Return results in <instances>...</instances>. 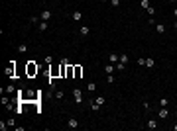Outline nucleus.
<instances>
[{
  "instance_id": "f257e3e1",
  "label": "nucleus",
  "mask_w": 177,
  "mask_h": 131,
  "mask_svg": "<svg viewBox=\"0 0 177 131\" xmlns=\"http://www.w3.org/2000/svg\"><path fill=\"white\" fill-rule=\"evenodd\" d=\"M37 70H40V67L35 65L34 61H28V63H26V74H28V76H35V74H37Z\"/></svg>"
},
{
  "instance_id": "f03ea898",
  "label": "nucleus",
  "mask_w": 177,
  "mask_h": 131,
  "mask_svg": "<svg viewBox=\"0 0 177 131\" xmlns=\"http://www.w3.org/2000/svg\"><path fill=\"white\" fill-rule=\"evenodd\" d=\"M81 94H83V92H81L79 88H75V90H73V98H75V104H83V96H81Z\"/></svg>"
},
{
  "instance_id": "7ed1b4c3",
  "label": "nucleus",
  "mask_w": 177,
  "mask_h": 131,
  "mask_svg": "<svg viewBox=\"0 0 177 131\" xmlns=\"http://www.w3.org/2000/svg\"><path fill=\"white\" fill-rule=\"evenodd\" d=\"M67 127H69V129H77V127H79V121H77L75 118H69L67 119Z\"/></svg>"
},
{
  "instance_id": "20e7f679",
  "label": "nucleus",
  "mask_w": 177,
  "mask_h": 131,
  "mask_svg": "<svg viewBox=\"0 0 177 131\" xmlns=\"http://www.w3.org/2000/svg\"><path fill=\"white\" fill-rule=\"evenodd\" d=\"M40 18H41V22H49V20H51V12H49V10H43V12L40 14Z\"/></svg>"
},
{
  "instance_id": "39448f33",
  "label": "nucleus",
  "mask_w": 177,
  "mask_h": 131,
  "mask_svg": "<svg viewBox=\"0 0 177 131\" xmlns=\"http://www.w3.org/2000/svg\"><path fill=\"white\" fill-rule=\"evenodd\" d=\"M157 118H159V119H167V118H169V112H167L165 108H159V112H157Z\"/></svg>"
},
{
  "instance_id": "423d86ee",
  "label": "nucleus",
  "mask_w": 177,
  "mask_h": 131,
  "mask_svg": "<svg viewBox=\"0 0 177 131\" xmlns=\"http://www.w3.org/2000/svg\"><path fill=\"white\" fill-rule=\"evenodd\" d=\"M73 76H75V65L67 63V78H73Z\"/></svg>"
},
{
  "instance_id": "0eeeda50",
  "label": "nucleus",
  "mask_w": 177,
  "mask_h": 131,
  "mask_svg": "<svg viewBox=\"0 0 177 131\" xmlns=\"http://www.w3.org/2000/svg\"><path fill=\"white\" fill-rule=\"evenodd\" d=\"M81 76H83V67L75 65V76H73V78H81Z\"/></svg>"
},
{
  "instance_id": "6e6552de",
  "label": "nucleus",
  "mask_w": 177,
  "mask_h": 131,
  "mask_svg": "<svg viewBox=\"0 0 177 131\" xmlns=\"http://www.w3.org/2000/svg\"><path fill=\"white\" fill-rule=\"evenodd\" d=\"M108 61H110V63H118L120 61V55H116V53H108Z\"/></svg>"
},
{
  "instance_id": "1a4fd4ad",
  "label": "nucleus",
  "mask_w": 177,
  "mask_h": 131,
  "mask_svg": "<svg viewBox=\"0 0 177 131\" xmlns=\"http://www.w3.org/2000/svg\"><path fill=\"white\" fill-rule=\"evenodd\" d=\"M146 127H148V129H157V121H155V119H148Z\"/></svg>"
},
{
  "instance_id": "9d476101",
  "label": "nucleus",
  "mask_w": 177,
  "mask_h": 131,
  "mask_svg": "<svg viewBox=\"0 0 177 131\" xmlns=\"http://www.w3.org/2000/svg\"><path fill=\"white\" fill-rule=\"evenodd\" d=\"M6 74H8L10 78H12V76H14V61H12V63H10V65H8V69H6Z\"/></svg>"
},
{
  "instance_id": "9b49d317",
  "label": "nucleus",
  "mask_w": 177,
  "mask_h": 131,
  "mask_svg": "<svg viewBox=\"0 0 177 131\" xmlns=\"http://www.w3.org/2000/svg\"><path fill=\"white\" fill-rule=\"evenodd\" d=\"M53 76H59V67H53L49 70V78H53Z\"/></svg>"
},
{
  "instance_id": "f8f14e48",
  "label": "nucleus",
  "mask_w": 177,
  "mask_h": 131,
  "mask_svg": "<svg viewBox=\"0 0 177 131\" xmlns=\"http://www.w3.org/2000/svg\"><path fill=\"white\" fill-rule=\"evenodd\" d=\"M71 18H73V20H75V22H79L81 18H83V14H81V12H79V10H75V12L71 14Z\"/></svg>"
},
{
  "instance_id": "ddd939ff",
  "label": "nucleus",
  "mask_w": 177,
  "mask_h": 131,
  "mask_svg": "<svg viewBox=\"0 0 177 131\" xmlns=\"http://www.w3.org/2000/svg\"><path fill=\"white\" fill-rule=\"evenodd\" d=\"M79 33H81V35H83V37H87V35H88V33H91V30H88V27H87V26H83V27H81V30H79Z\"/></svg>"
},
{
  "instance_id": "4468645a",
  "label": "nucleus",
  "mask_w": 177,
  "mask_h": 131,
  "mask_svg": "<svg viewBox=\"0 0 177 131\" xmlns=\"http://www.w3.org/2000/svg\"><path fill=\"white\" fill-rule=\"evenodd\" d=\"M94 102H97L98 106H104L106 104V98L104 96H97V98H94Z\"/></svg>"
},
{
  "instance_id": "2eb2a0df",
  "label": "nucleus",
  "mask_w": 177,
  "mask_h": 131,
  "mask_svg": "<svg viewBox=\"0 0 177 131\" xmlns=\"http://www.w3.org/2000/svg\"><path fill=\"white\" fill-rule=\"evenodd\" d=\"M155 31L157 33H165V26L163 24H155Z\"/></svg>"
},
{
  "instance_id": "dca6fc26",
  "label": "nucleus",
  "mask_w": 177,
  "mask_h": 131,
  "mask_svg": "<svg viewBox=\"0 0 177 131\" xmlns=\"http://www.w3.org/2000/svg\"><path fill=\"white\" fill-rule=\"evenodd\" d=\"M169 106V100L167 98H161V100H159V108H167Z\"/></svg>"
},
{
  "instance_id": "f3484780",
  "label": "nucleus",
  "mask_w": 177,
  "mask_h": 131,
  "mask_svg": "<svg viewBox=\"0 0 177 131\" xmlns=\"http://www.w3.org/2000/svg\"><path fill=\"white\" fill-rule=\"evenodd\" d=\"M104 72L106 74H112V72H114V65H106L104 67Z\"/></svg>"
},
{
  "instance_id": "a211bd4d",
  "label": "nucleus",
  "mask_w": 177,
  "mask_h": 131,
  "mask_svg": "<svg viewBox=\"0 0 177 131\" xmlns=\"http://www.w3.org/2000/svg\"><path fill=\"white\" fill-rule=\"evenodd\" d=\"M154 65H155V61H154L151 57H148V59H146V67H148V69H151Z\"/></svg>"
},
{
  "instance_id": "6ab92c4d",
  "label": "nucleus",
  "mask_w": 177,
  "mask_h": 131,
  "mask_svg": "<svg viewBox=\"0 0 177 131\" xmlns=\"http://www.w3.org/2000/svg\"><path fill=\"white\" fill-rule=\"evenodd\" d=\"M140 6L144 10H148V8H150V0H140Z\"/></svg>"
},
{
  "instance_id": "aec40b11",
  "label": "nucleus",
  "mask_w": 177,
  "mask_h": 131,
  "mask_svg": "<svg viewBox=\"0 0 177 131\" xmlns=\"http://www.w3.org/2000/svg\"><path fill=\"white\" fill-rule=\"evenodd\" d=\"M37 26H40V31H47V22H40V24H37Z\"/></svg>"
},
{
  "instance_id": "412c9836",
  "label": "nucleus",
  "mask_w": 177,
  "mask_h": 131,
  "mask_svg": "<svg viewBox=\"0 0 177 131\" xmlns=\"http://www.w3.org/2000/svg\"><path fill=\"white\" fill-rule=\"evenodd\" d=\"M87 90L88 92H94V90H97V84H94V82H88L87 84Z\"/></svg>"
},
{
  "instance_id": "4be33fe9",
  "label": "nucleus",
  "mask_w": 177,
  "mask_h": 131,
  "mask_svg": "<svg viewBox=\"0 0 177 131\" xmlns=\"http://www.w3.org/2000/svg\"><path fill=\"white\" fill-rule=\"evenodd\" d=\"M98 108H100V106H98L94 100H91V110H93V112H98Z\"/></svg>"
},
{
  "instance_id": "5701e85b",
  "label": "nucleus",
  "mask_w": 177,
  "mask_h": 131,
  "mask_svg": "<svg viewBox=\"0 0 177 131\" xmlns=\"http://www.w3.org/2000/svg\"><path fill=\"white\" fill-rule=\"evenodd\" d=\"M114 74H106V82H108V84H114Z\"/></svg>"
},
{
  "instance_id": "b1692460",
  "label": "nucleus",
  "mask_w": 177,
  "mask_h": 131,
  "mask_svg": "<svg viewBox=\"0 0 177 131\" xmlns=\"http://www.w3.org/2000/svg\"><path fill=\"white\" fill-rule=\"evenodd\" d=\"M118 63H124V65H126V63H128V55H126V53H122V55H120V61Z\"/></svg>"
},
{
  "instance_id": "393cba45",
  "label": "nucleus",
  "mask_w": 177,
  "mask_h": 131,
  "mask_svg": "<svg viewBox=\"0 0 177 131\" xmlns=\"http://www.w3.org/2000/svg\"><path fill=\"white\" fill-rule=\"evenodd\" d=\"M40 20H41L40 16H31V18H30V22H31V24H40Z\"/></svg>"
},
{
  "instance_id": "a878e982",
  "label": "nucleus",
  "mask_w": 177,
  "mask_h": 131,
  "mask_svg": "<svg viewBox=\"0 0 177 131\" xmlns=\"http://www.w3.org/2000/svg\"><path fill=\"white\" fill-rule=\"evenodd\" d=\"M55 98H57V100H61V98H63V92H61V90H55Z\"/></svg>"
},
{
  "instance_id": "bb28decb",
  "label": "nucleus",
  "mask_w": 177,
  "mask_h": 131,
  "mask_svg": "<svg viewBox=\"0 0 177 131\" xmlns=\"http://www.w3.org/2000/svg\"><path fill=\"white\" fill-rule=\"evenodd\" d=\"M116 69H118V70H124V69H126V65H124V63H116Z\"/></svg>"
},
{
  "instance_id": "cd10ccee",
  "label": "nucleus",
  "mask_w": 177,
  "mask_h": 131,
  "mask_svg": "<svg viewBox=\"0 0 177 131\" xmlns=\"http://www.w3.org/2000/svg\"><path fill=\"white\" fill-rule=\"evenodd\" d=\"M110 4L114 6V8H118V6H120V0H110Z\"/></svg>"
},
{
  "instance_id": "c85d7f7f",
  "label": "nucleus",
  "mask_w": 177,
  "mask_h": 131,
  "mask_svg": "<svg viewBox=\"0 0 177 131\" xmlns=\"http://www.w3.org/2000/svg\"><path fill=\"white\" fill-rule=\"evenodd\" d=\"M18 51H20V53H26L28 47H26V45H20V47H18Z\"/></svg>"
},
{
  "instance_id": "c756f323",
  "label": "nucleus",
  "mask_w": 177,
  "mask_h": 131,
  "mask_svg": "<svg viewBox=\"0 0 177 131\" xmlns=\"http://www.w3.org/2000/svg\"><path fill=\"white\" fill-rule=\"evenodd\" d=\"M138 65H140V67H146V59H138Z\"/></svg>"
},
{
  "instance_id": "7c9ffc66",
  "label": "nucleus",
  "mask_w": 177,
  "mask_h": 131,
  "mask_svg": "<svg viewBox=\"0 0 177 131\" xmlns=\"http://www.w3.org/2000/svg\"><path fill=\"white\" fill-rule=\"evenodd\" d=\"M148 14H150V16H154V14H155V8H151V6H150V8H148Z\"/></svg>"
},
{
  "instance_id": "2f4dec72",
  "label": "nucleus",
  "mask_w": 177,
  "mask_h": 131,
  "mask_svg": "<svg viewBox=\"0 0 177 131\" xmlns=\"http://www.w3.org/2000/svg\"><path fill=\"white\" fill-rule=\"evenodd\" d=\"M173 131H177V121H175V123H173Z\"/></svg>"
},
{
  "instance_id": "473e14b6",
  "label": "nucleus",
  "mask_w": 177,
  "mask_h": 131,
  "mask_svg": "<svg viewBox=\"0 0 177 131\" xmlns=\"http://www.w3.org/2000/svg\"><path fill=\"white\" fill-rule=\"evenodd\" d=\"M173 16H177V8H175V10H173Z\"/></svg>"
},
{
  "instance_id": "72a5a7b5",
  "label": "nucleus",
  "mask_w": 177,
  "mask_h": 131,
  "mask_svg": "<svg viewBox=\"0 0 177 131\" xmlns=\"http://www.w3.org/2000/svg\"><path fill=\"white\" fill-rule=\"evenodd\" d=\"M173 27H175V30H177V20H175V24H173Z\"/></svg>"
},
{
  "instance_id": "f704fd0d",
  "label": "nucleus",
  "mask_w": 177,
  "mask_h": 131,
  "mask_svg": "<svg viewBox=\"0 0 177 131\" xmlns=\"http://www.w3.org/2000/svg\"><path fill=\"white\" fill-rule=\"evenodd\" d=\"M102 2H110V0H102Z\"/></svg>"
},
{
  "instance_id": "c9c22d12",
  "label": "nucleus",
  "mask_w": 177,
  "mask_h": 131,
  "mask_svg": "<svg viewBox=\"0 0 177 131\" xmlns=\"http://www.w3.org/2000/svg\"><path fill=\"white\" fill-rule=\"evenodd\" d=\"M169 2H175V0H169Z\"/></svg>"
}]
</instances>
